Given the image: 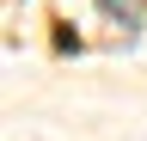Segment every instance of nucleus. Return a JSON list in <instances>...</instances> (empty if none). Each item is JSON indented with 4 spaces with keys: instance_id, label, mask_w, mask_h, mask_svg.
Instances as JSON below:
<instances>
[{
    "instance_id": "obj_1",
    "label": "nucleus",
    "mask_w": 147,
    "mask_h": 141,
    "mask_svg": "<svg viewBox=\"0 0 147 141\" xmlns=\"http://www.w3.org/2000/svg\"><path fill=\"white\" fill-rule=\"evenodd\" d=\"M98 12H104L117 31H123V43H135V37H141V25H147L141 0H98Z\"/></svg>"
}]
</instances>
